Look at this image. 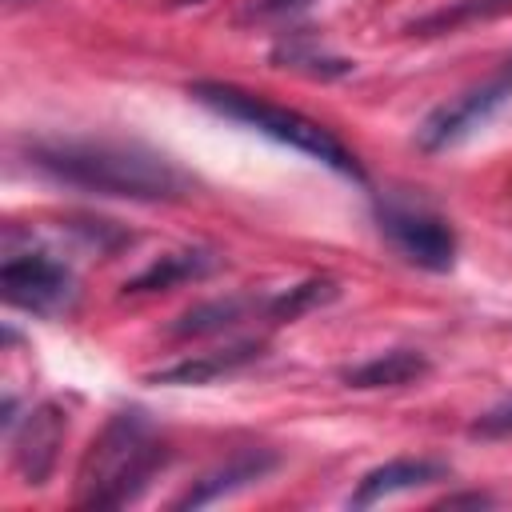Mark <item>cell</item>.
Wrapping results in <instances>:
<instances>
[{"instance_id": "6da1fadb", "label": "cell", "mask_w": 512, "mask_h": 512, "mask_svg": "<svg viewBox=\"0 0 512 512\" xmlns=\"http://www.w3.org/2000/svg\"><path fill=\"white\" fill-rule=\"evenodd\" d=\"M32 164L60 184L124 196V200H180L188 192V176L136 144H92V140H64V144H36L28 148Z\"/></svg>"}, {"instance_id": "7a4b0ae2", "label": "cell", "mask_w": 512, "mask_h": 512, "mask_svg": "<svg viewBox=\"0 0 512 512\" xmlns=\"http://www.w3.org/2000/svg\"><path fill=\"white\" fill-rule=\"evenodd\" d=\"M168 460V448L156 440L144 412H116L92 448L80 460L76 504L80 508H124L136 500L156 468Z\"/></svg>"}, {"instance_id": "3957f363", "label": "cell", "mask_w": 512, "mask_h": 512, "mask_svg": "<svg viewBox=\"0 0 512 512\" xmlns=\"http://www.w3.org/2000/svg\"><path fill=\"white\" fill-rule=\"evenodd\" d=\"M188 92H192L204 108H212V112H220V116H228V120H236V124H248V128H256L260 136H268V140H276V144H288V148H296V152H304V156L328 164V168L340 172V176L364 180L360 160H356L320 120H312V116H304V112H296V108L272 104V100H264V96H256V92H244V88H236V84H220V80H196Z\"/></svg>"}, {"instance_id": "277c9868", "label": "cell", "mask_w": 512, "mask_h": 512, "mask_svg": "<svg viewBox=\"0 0 512 512\" xmlns=\"http://www.w3.org/2000/svg\"><path fill=\"white\" fill-rule=\"evenodd\" d=\"M0 292L12 308L36 312V316H56L72 304V272L44 256V252H24V256H8L0 268Z\"/></svg>"}, {"instance_id": "5b68a950", "label": "cell", "mask_w": 512, "mask_h": 512, "mask_svg": "<svg viewBox=\"0 0 512 512\" xmlns=\"http://www.w3.org/2000/svg\"><path fill=\"white\" fill-rule=\"evenodd\" d=\"M380 232L396 244V252L428 272H448L456 264V232L448 220L408 204L380 208Z\"/></svg>"}, {"instance_id": "8992f818", "label": "cell", "mask_w": 512, "mask_h": 512, "mask_svg": "<svg viewBox=\"0 0 512 512\" xmlns=\"http://www.w3.org/2000/svg\"><path fill=\"white\" fill-rule=\"evenodd\" d=\"M68 436V412L60 408V400H44L36 404L20 432L12 436V468L24 484H44L56 468V456H60V444Z\"/></svg>"}, {"instance_id": "52a82bcc", "label": "cell", "mask_w": 512, "mask_h": 512, "mask_svg": "<svg viewBox=\"0 0 512 512\" xmlns=\"http://www.w3.org/2000/svg\"><path fill=\"white\" fill-rule=\"evenodd\" d=\"M508 92H512V84H484V88H476V92H464L460 100H452V104H440L424 124H420V148H428V152H440V148H448V144H456V140H464L472 128H480L504 100H508Z\"/></svg>"}, {"instance_id": "ba28073f", "label": "cell", "mask_w": 512, "mask_h": 512, "mask_svg": "<svg viewBox=\"0 0 512 512\" xmlns=\"http://www.w3.org/2000/svg\"><path fill=\"white\" fill-rule=\"evenodd\" d=\"M276 464H280L276 452H268V448H244V452L228 456L220 468L204 472L172 508H204V504H216V500H224V496H236V492L260 484Z\"/></svg>"}, {"instance_id": "9c48e42d", "label": "cell", "mask_w": 512, "mask_h": 512, "mask_svg": "<svg viewBox=\"0 0 512 512\" xmlns=\"http://www.w3.org/2000/svg\"><path fill=\"white\" fill-rule=\"evenodd\" d=\"M444 476H448V464H440V460H424V456L412 460V456H400V460H388V464L364 472L360 484H356V492L348 496V504H352V508H372V504H380V500H388V496H400V492L436 484V480H444Z\"/></svg>"}, {"instance_id": "30bf717a", "label": "cell", "mask_w": 512, "mask_h": 512, "mask_svg": "<svg viewBox=\"0 0 512 512\" xmlns=\"http://www.w3.org/2000/svg\"><path fill=\"white\" fill-rule=\"evenodd\" d=\"M264 312L268 316V296L256 300V296H220V300H204V304H192L188 312H180L172 324H168V336L176 340H192V336H216V332H228L236 328L240 320Z\"/></svg>"}, {"instance_id": "8fae6325", "label": "cell", "mask_w": 512, "mask_h": 512, "mask_svg": "<svg viewBox=\"0 0 512 512\" xmlns=\"http://www.w3.org/2000/svg\"><path fill=\"white\" fill-rule=\"evenodd\" d=\"M432 372L428 356L416 352V348H392V352H380L356 368H344L340 380L348 388H404V384H416Z\"/></svg>"}, {"instance_id": "7c38bea8", "label": "cell", "mask_w": 512, "mask_h": 512, "mask_svg": "<svg viewBox=\"0 0 512 512\" xmlns=\"http://www.w3.org/2000/svg\"><path fill=\"white\" fill-rule=\"evenodd\" d=\"M216 264H220V260H216L212 252H200V248H192V252H168V256H160L156 264H148L136 280H128L124 292H168V288H176V284H184V280L208 276Z\"/></svg>"}, {"instance_id": "4fadbf2b", "label": "cell", "mask_w": 512, "mask_h": 512, "mask_svg": "<svg viewBox=\"0 0 512 512\" xmlns=\"http://www.w3.org/2000/svg\"><path fill=\"white\" fill-rule=\"evenodd\" d=\"M252 360H260V344H236L228 352H208V356H196V360H180L172 368H160L148 380L152 384H208V380L228 376V372H236V368H244Z\"/></svg>"}, {"instance_id": "5bb4252c", "label": "cell", "mask_w": 512, "mask_h": 512, "mask_svg": "<svg viewBox=\"0 0 512 512\" xmlns=\"http://www.w3.org/2000/svg\"><path fill=\"white\" fill-rule=\"evenodd\" d=\"M508 12H512V0H456L448 8H436V12L404 24V32L408 36H440V32H456V28L496 20V16H508Z\"/></svg>"}, {"instance_id": "9a60e30c", "label": "cell", "mask_w": 512, "mask_h": 512, "mask_svg": "<svg viewBox=\"0 0 512 512\" xmlns=\"http://www.w3.org/2000/svg\"><path fill=\"white\" fill-rule=\"evenodd\" d=\"M336 300V284L332 280H304L288 292H276L268 296V320H296L300 312L316 308V304H328Z\"/></svg>"}, {"instance_id": "2e32d148", "label": "cell", "mask_w": 512, "mask_h": 512, "mask_svg": "<svg viewBox=\"0 0 512 512\" xmlns=\"http://www.w3.org/2000/svg\"><path fill=\"white\" fill-rule=\"evenodd\" d=\"M272 60H276L280 68H296V72H308V76H320V80L352 72V64H348V60L328 56V52H316V48H312V44H304V40H296V44H280V48L272 52Z\"/></svg>"}, {"instance_id": "e0dca14e", "label": "cell", "mask_w": 512, "mask_h": 512, "mask_svg": "<svg viewBox=\"0 0 512 512\" xmlns=\"http://www.w3.org/2000/svg\"><path fill=\"white\" fill-rule=\"evenodd\" d=\"M508 432H512V404H500L472 424V436H508Z\"/></svg>"}, {"instance_id": "ac0fdd59", "label": "cell", "mask_w": 512, "mask_h": 512, "mask_svg": "<svg viewBox=\"0 0 512 512\" xmlns=\"http://www.w3.org/2000/svg\"><path fill=\"white\" fill-rule=\"evenodd\" d=\"M300 4H312V0H256V12L276 16V12H288V8H300Z\"/></svg>"}, {"instance_id": "d6986e66", "label": "cell", "mask_w": 512, "mask_h": 512, "mask_svg": "<svg viewBox=\"0 0 512 512\" xmlns=\"http://www.w3.org/2000/svg\"><path fill=\"white\" fill-rule=\"evenodd\" d=\"M444 504H488V496H452Z\"/></svg>"}]
</instances>
